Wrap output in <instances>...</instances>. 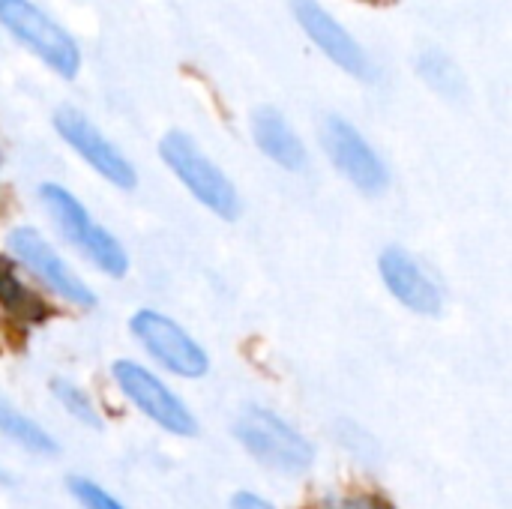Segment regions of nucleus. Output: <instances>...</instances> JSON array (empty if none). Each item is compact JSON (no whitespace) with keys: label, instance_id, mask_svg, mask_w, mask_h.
Returning <instances> with one entry per match:
<instances>
[{"label":"nucleus","instance_id":"obj_1","mask_svg":"<svg viewBox=\"0 0 512 509\" xmlns=\"http://www.w3.org/2000/svg\"><path fill=\"white\" fill-rule=\"evenodd\" d=\"M39 201L45 207V213L51 216L54 228L63 234V240L78 249L96 270H102L105 276H126L129 270V258L120 246V240L102 228L90 210L60 183H42L39 186Z\"/></svg>","mask_w":512,"mask_h":509},{"label":"nucleus","instance_id":"obj_2","mask_svg":"<svg viewBox=\"0 0 512 509\" xmlns=\"http://www.w3.org/2000/svg\"><path fill=\"white\" fill-rule=\"evenodd\" d=\"M162 162L171 168V174L192 192L198 204H204L210 213H216L225 222H234L243 210L237 186L228 180V174L195 144L192 135L171 129L159 141Z\"/></svg>","mask_w":512,"mask_h":509},{"label":"nucleus","instance_id":"obj_3","mask_svg":"<svg viewBox=\"0 0 512 509\" xmlns=\"http://www.w3.org/2000/svg\"><path fill=\"white\" fill-rule=\"evenodd\" d=\"M0 27L9 30L30 54H36L60 78H75L81 69L78 42L33 0H0Z\"/></svg>","mask_w":512,"mask_h":509},{"label":"nucleus","instance_id":"obj_4","mask_svg":"<svg viewBox=\"0 0 512 509\" xmlns=\"http://www.w3.org/2000/svg\"><path fill=\"white\" fill-rule=\"evenodd\" d=\"M6 246L12 252V258L54 297H60L69 306L78 309H93L96 306V294L87 288V282L66 264V258L48 243V237L30 225H18L9 231Z\"/></svg>","mask_w":512,"mask_h":509},{"label":"nucleus","instance_id":"obj_5","mask_svg":"<svg viewBox=\"0 0 512 509\" xmlns=\"http://www.w3.org/2000/svg\"><path fill=\"white\" fill-rule=\"evenodd\" d=\"M237 441L267 468L282 474H303L315 462V447L282 417L267 408H249L234 426Z\"/></svg>","mask_w":512,"mask_h":509},{"label":"nucleus","instance_id":"obj_6","mask_svg":"<svg viewBox=\"0 0 512 509\" xmlns=\"http://www.w3.org/2000/svg\"><path fill=\"white\" fill-rule=\"evenodd\" d=\"M321 141L336 171L366 195H381L390 186V171L366 135L345 117L330 114L321 126Z\"/></svg>","mask_w":512,"mask_h":509},{"label":"nucleus","instance_id":"obj_7","mask_svg":"<svg viewBox=\"0 0 512 509\" xmlns=\"http://www.w3.org/2000/svg\"><path fill=\"white\" fill-rule=\"evenodd\" d=\"M132 336L141 342V348L168 372L180 375V378H201L210 369V357L207 351L168 315L153 312V309H141L132 315Z\"/></svg>","mask_w":512,"mask_h":509},{"label":"nucleus","instance_id":"obj_8","mask_svg":"<svg viewBox=\"0 0 512 509\" xmlns=\"http://www.w3.org/2000/svg\"><path fill=\"white\" fill-rule=\"evenodd\" d=\"M114 381L120 387V393L153 423H159L165 432L174 435H198V423L192 417V411L180 402L177 393L168 390V384L162 378H156L150 369H144L135 360H117L114 363Z\"/></svg>","mask_w":512,"mask_h":509},{"label":"nucleus","instance_id":"obj_9","mask_svg":"<svg viewBox=\"0 0 512 509\" xmlns=\"http://www.w3.org/2000/svg\"><path fill=\"white\" fill-rule=\"evenodd\" d=\"M291 9H294V18L300 21V27L306 30V36L315 42V48L333 60L342 72L360 78V81H369L375 75V66L366 54V48L342 27V21L324 9L318 0H291Z\"/></svg>","mask_w":512,"mask_h":509},{"label":"nucleus","instance_id":"obj_10","mask_svg":"<svg viewBox=\"0 0 512 509\" xmlns=\"http://www.w3.org/2000/svg\"><path fill=\"white\" fill-rule=\"evenodd\" d=\"M54 129L60 132V138L99 174L105 177L111 186L117 189H135L138 177L132 162L75 108H60L54 114Z\"/></svg>","mask_w":512,"mask_h":509},{"label":"nucleus","instance_id":"obj_11","mask_svg":"<svg viewBox=\"0 0 512 509\" xmlns=\"http://www.w3.org/2000/svg\"><path fill=\"white\" fill-rule=\"evenodd\" d=\"M378 273L387 291L417 315H438L444 309V291L432 273L402 246H387L378 258Z\"/></svg>","mask_w":512,"mask_h":509},{"label":"nucleus","instance_id":"obj_12","mask_svg":"<svg viewBox=\"0 0 512 509\" xmlns=\"http://www.w3.org/2000/svg\"><path fill=\"white\" fill-rule=\"evenodd\" d=\"M252 138H255L258 150L285 171H303L309 165V153H306L303 138L270 105H264L252 114Z\"/></svg>","mask_w":512,"mask_h":509},{"label":"nucleus","instance_id":"obj_13","mask_svg":"<svg viewBox=\"0 0 512 509\" xmlns=\"http://www.w3.org/2000/svg\"><path fill=\"white\" fill-rule=\"evenodd\" d=\"M0 306L24 324H36L48 315L45 300L18 276L12 261H6L3 255H0Z\"/></svg>","mask_w":512,"mask_h":509},{"label":"nucleus","instance_id":"obj_14","mask_svg":"<svg viewBox=\"0 0 512 509\" xmlns=\"http://www.w3.org/2000/svg\"><path fill=\"white\" fill-rule=\"evenodd\" d=\"M0 432L6 438H12L15 444H21L24 450H30V453H42V456H54L57 453V444H54V438L45 429H39L21 411L9 408L3 402H0Z\"/></svg>","mask_w":512,"mask_h":509},{"label":"nucleus","instance_id":"obj_15","mask_svg":"<svg viewBox=\"0 0 512 509\" xmlns=\"http://www.w3.org/2000/svg\"><path fill=\"white\" fill-rule=\"evenodd\" d=\"M420 72H423V78H426L441 96L456 99V96L462 93V87H465L462 72H459L456 63H453L450 57H444L441 51H426V54L420 57Z\"/></svg>","mask_w":512,"mask_h":509},{"label":"nucleus","instance_id":"obj_16","mask_svg":"<svg viewBox=\"0 0 512 509\" xmlns=\"http://www.w3.org/2000/svg\"><path fill=\"white\" fill-rule=\"evenodd\" d=\"M54 387V396H57V402L78 420V423H84V426H90V429H99L102 426V420H99V414H96V408H93V402L87 399V393L81 390V387H75L72 381H54L51 384Z\"/></svg>","mask_w":512,"mask_h":509},{"label":"nucleus","instance_id":"obj_17","mask_svg":"<svg viewBox=\"0 0 512 509\" xmlns=\"http://www.w3.org/2000/svg\"><path fill=\"white\" fill-rule=\"evenodd\" d=\"M69 492L84 504L87 509H126L120 507L105 489H99L96 483L90 480H81V477H69Z\"/></svg>","mask_w":512,"mask_h":509},{"label":"nucleus","instance_id":"obj_18","mask_svg":"<svg viewBox=\"0 0 512 509\" xmlns=\"http://www.w3.org/2000/svg\"><path fill=\"white\" fill-rule=\"evenodd\" d=\"M312 509H390L381 498L375 495H339V498H327L318 501Z\"/></svg>","mask_w":512,"mask_h":509},{"label":"nucleus","instance_id":"obj_19","mask_svg":"<svg viewBox=\"0 0 512 509\" xmlns=\"http://www.w3.org/2000/svg\"><path fill=\"white\" fill-rule=\"evenodd\" d=\"M234 509H276L270 507L267 501H261L258 495H249V492H240L237 498H234V504H231Z\"/></svg>","mask_w":512,"mask_h":509},{"label":"nucleus","instance_id":"obj_20","mask_svg":"<svg viewBox=\"0 0 512 509\" xmlns=\"http://www.w3.org/2000/svg\"><path fill=\"white\" fill-rule=\"evenodd\" d=\"M0 165H3V150H0Z\"/></svg>","mask_w":512,"mask_h":509}]
</instances>
